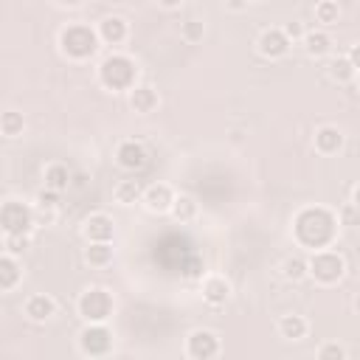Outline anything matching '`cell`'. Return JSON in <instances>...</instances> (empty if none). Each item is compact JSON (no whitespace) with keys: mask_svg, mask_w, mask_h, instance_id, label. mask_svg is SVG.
Segmentation results:
<instances>
[{"mask_svg":"<svg viewBox=\"0 0 360 360\" xmlns=\"http://www.w3.org/2000/svg\"><path fill=\"white\" fill-rule=\"evenodd\" d=\"M318 357H321V360H343V357H346V349L338 346V343H323V346L318 349Z\"/></svg>","mask_w":360,"mask_h":360,"instance_id":"cell-32","label":"cell"},{"mask_svg":"<svg viewBox=\"0 0 360 360\" xmlns=\"http://www.w3.org/2000/svg\"><path fill=\"white\" fill-rule=\"evenodd\" d=\"M352 205H354V208L360 211V186H357V188L352 191Z\"/></svg>","mask_w":360,"mask_h":360,"instance_id":"cell-39","label":"cell"},{"mask_svg":"<svg viewBox=\"0 0 360 360\" xmlns=\"http://www.w3.org/2000/svg\"><path fill=\"white\" fill-rule=\"evenodd\" d=\"M22 312H25L31 321L42 323V321H51V318L56 315V301H53L51 295H45V292H37V295L25 298V307H22Z\"/></svg>","mask_w":360,"mask_h":360,"instance_id":"cell-15","label":"cell"},{"mask_svg":"<svg viewBox=\"0 0 360 360\" xmlns=\"http://www.w3.org/2000/svg\"><path fill=\"white\" fill-rule=\"evenodd\" d=\"M284 34L290 37V42H295V39H304V34H307V31L301 28V22H295V20H292V22H287V25H284Z\"/></svg>","mask_w":360,"mask_h":360,"instance_id":"cell-34","label":"cell"},{"mask_svg":"<svg viewBox=\"0 0 360 360\" xmlns=\"http://www.w3.org/2000/svg\"><path fill=\"white\" fill-rule=\"evenodd\" d=\"M174 197H177V194L172 191V186H166V183H152V186L143 188L141 202H143L146 211H152V214H166V211H172Z\"/></svg>","mask_w":360,"mask_h":360,"instance_id":"cell-10","label":"cell"},{"mask_svg":"<svg viewBox=\"0 0 360 360\" xmlns=\"http://www.w3.org/2000/svg\"><path fill=\"white\" fill-rule=\"evenodd\" d=\"M59 3H62V6H79L82 0H59Z\"/></svg>","mask_w":360,"mask_h":360,"instance_id":"cell-40","label":"cell"},{"mask_svg":"<svg viewBox=\"0 0 360 360\" xmlns=\"http://www.w3.org/2000/svg\"><path fill=\"white\" fill-rule=\"evenodd\" d=\"M186 354L191 360H211L219 354V335L211 329H194L186 338Z\"/></svg>","mask_w":360,"mask_h":360,"instance_id":"cell-8","label":"cell"},{"mask_svg":"<svg viewBox=\"0 0 360 360\" xmlns=\"http://www.w3.org/2000/svg\"><path fill=\"white\" fill-rule=\"evenodd\" d=\"M82 233H84L87 242H112V236H115V222H112L107 214L98 211V214H90V217L84 219Z\"/></svg>","mask_w":360,"mask_h":360,"instance_id":"cell-11","label":"cell"},{"mask_svg":"<svg viewBox=\"0 0 360 360\" xmlns=\"http://www.w3.org/2000/svg\"><path fill=\"white\" fill-rule=\"evenodd\" d=\"M34 211H37V225H53L56 222V208H37L34 205Z\"/></svg>","mask_w":360,"mask_h":360,"instance_id":"cell-33","label":"cell"},{"mask_svg":"<svg viewBox=\"0 0 360 360\" xmlns=\"http://www.w3.org/2000/svg\"><path fill=\"white\" fill-rule=\"evenodd\" d=\"M22 129H25V118H22V112H17V110H6V112L0 115V132H3L6 138H17V135H22Z\"/></svg>","mask_w":360,"mask_h":360,"instance_id":"cell-25","label":"cell"},{"mask_svg":"<svg viewBox=\"0 0 360 360\" xmlns=\"http://www.w3.org/2000/svg\"><path fill=\"white\" fill-rule=\"evenodd\" d=\"M304 51L309 53V56H315V59H321V56H326L329 51H332V37L326 34V31H307L304 34Z\"/></svg>","mask_w":360,"mask_h":360,"instance_id":"cell-22","label":"cell"},{"mask_svg":"<svg viewBox=\"0 0 360 360\" xmlns=\"http://www.w3.org/2000/svg\"><path fill=\"white\" fill-rule=\"evenodd\" d=\"M248 3H250V0H225V6H228L231 11H242Z\"/></svg>","mask_w":360,"mask_h":360,"instance_id":"cell-37","label":"cell"},{"mask_svg":"<svg viewBox=\"0 0 360 360\" xmlns=\"http://www.w3.org/2000/svg\"><path fill=\"white\" fill-rule=\"evenodd\" d=\"M312 146L318 155H338L343 149V132L335 124H323L312 135Z\"/></svg>","mask_w":360,"mask_h":360,"instance_id":"cell-12","label":"cell"},{"mask_svg":"<svg viewBox=\"0 0 360 360\" xmlns=\"http://www.w3.org/2000/svg\"><path fill=\"white\" fill-rule=\"evenodd\" d=\"M115 163L127 172H138L146 166V149L138 141H121L115 149Z\"/></svg>","mask_w":360,"mask_h":360,"instance_id":"cell-13","label":"cell"},{"mask_svg":"<svg viewBox=\"0 0 360 360\" xmlns=\"http://www.w3.org/2000/svg\"><path fill=\"white\" fill-rule=\"evenodd\" d=\"M338 17H340V6L335 0H321L315 6V22L318 25H335Z\"/></svg>","mask_w":360,"mask_h":360,"instance_id":"cell-28","label":"cell"},{"mask_svg":"<svg viewBox=\"0 0 360 360\" xmlns=\"http://www.w3.org/2000/svg\"><path fill=\"white\" fill-rule=\"evenodd\" d=\"M42 180H45V188H53L62 194L70 186V169L65 163H48L42 172Z\"/></svg>","mask_w":360,"mask_h":360,"instance_id":"cell-19","label":"cell"},{"mask_svg":"<svg viewBox=\"0 0 360 360\" xmlns=\"http://www.w3.org/2000/svg\"><path fill=\"white\" fill-rule=\"evenodd\" d=\"M250 3H262V0H250Z\"/></svg>","mask_w":360,"mask_h":360,"instance_id":"cell-43","label":"cell"},{"mask_svg":"<svg viewBox=\"0 0 360 360\" xmlns=\"http://www.w3.org/2000/svg\"><path fill=\"white\" fill-rule=\"evenodd\" d=\"M354 309H357V312H360V292H357V295H354Z\"/></svg>","mask_w":360,"mask_h":360,"instance_id":"cell-41","label":"cell"},{"mask_svg":"<svg viewBox=\"0 0 360 360\" xmlns=\"http://www.w3.org/2000/svg\"><path fill=\"white\" fill-rule=\"evenodd\" d=\"M76 309H79V315L87 323H107V318L115 309V301H112V292L110 290H104V287H87L79 295Z\"/></svg>","mask_w":360,"mask_h":360,"instance_id":"cell-4","label":"cell"},{"mask_svg":"<svg viewBox=\"0 0 360 360\" xmlns=\"http://www.w3.org/2000/svg\"><path fill=\"white\" fill-rule=\"evenodd\" d=\"M307 332H309L307 318H301V315H281L278 318V335L284 340H301V338H307Z\"/></svg>","mask_w":360,"mask_h":360,"instance_id":"cell-21","label":"cell"},{"mask_svg":"<svg viewBox=\"0 0 360 360\" xmlns=\"http://www.w3.org/2000/svg\"><path fill=\"white\" fill-rule=\"evenodd\" d=\"M346 56H349V62H352V65H354V68L360 70V42H357V45H352Z\"/></svg>","mask_w":360,"mask_h":360,"instance_id":"cell-35","label":"cell"},{"mask_svg":"<svg viewBox=\"0 0 360 360\" xmlns=\"http://www.w3.org/2000/svg\"><path fill=\"white\" fill-rule=\"evenodd\" d=\"M160 104V98H158V90L155 87H149V84H135L132 90H129V107L135 110V112H152L155 107Z\"/></svg>","mask_w":360,"mask_h":360,"instance_id":"cell-17","label":"cell"},{"mask_svg":"<svg viewBox=\"0 0 360 360\" xmlns=\"http://www.w3.org/2000/svg\"><path fill=\"white\" fill-rule=\"evenodd\" d=\"M354 214H360V211H357L354 205H349V208L343 211V217H340V219H343V225H352V222H354Z\"/></svg>","mask_w":360,"mask_h":360,"instance_id":"cell-36","label":"cell"},{"mask_svg":"<svg viewBox=\"0 0 360 360\" xmlns=\"http://www.w3.org/2000/svg\"><path fill=\"white\" fill-rule=\"evenodd\" d=\"M354 82H357V90H360V70H357V76H354Z\"/></svg>","mask_w":360,"mask_h":360,"instance_id":"cell-42","label":"cell"},{"mask_svg":"<svg viewBox=\"0 0 360 360\" xmlns=\"http://www.w3.org/2000/svg\"><path fill=\"white\" fill-rule=\"evenodd\" d=\"M172 217L177 222H191L197 217V202L188 197V194H177L174 202H172Z\"/></svg>","mask_w":360,"mask_h":360,"instance_id":"cell-26","label":"cell"},{"mask_svg":"<svg viewBox=\"0 0 360 360\" xmlns=\"http://www.w3.org/2000/svg\"><path fill=\"white\" fill-rule=\"evenodd\" d=\"M98 42H101L98 31L84 22H68L59 31V51H62V56H68L73 62H84V59L96 56Z\"/></svg>","mask_w":360,"mask_h":360,"instance_id":"cell-2","label":"cell"},{"mask_svg":"<svg viewBox=\"0 0 360 360\" xmlns=\"http://www.w3.org/2000/svg\"><path fill=\"white\" fill-rule=\"evenodd\" d=\"M329 76H332L335 82L346 84V82H352V79L357 76V68L349 62V56H338V59L329 62Z\"/></svg>","mask_w":360,"mask_h":360,"instance_id":"cell-27","label":"cell"},{"mask_svg":"<svg viewBox=\"0 0 360 360\" xmlns=\"http://www.w3.org/2000/svg\"><path fill=\"white\" fill-rule=\"evenodd\" d=\"M112 256H115L112 242H87V248H84V262L90 267H107L112 262Z\"/></svg>","mask_w":360,"mask_h":360,"instance_id":"cell-20","label":"cell"},{"mask_svg":"<svg viewBox=\"0 0 360 360\" xmlns=\"http://www.w3.org/2000/svg\"><path fill=\"white\" fill-rule=\"evenodd\" d=\"M37 208H56L59 205V191H53V188H42L39 194H37V202H34Z\"/></svg>","mask_w":360,"mask_h":360,"instance_id":"cell-31","label":"cell"},{"mask_svg":"<svg viewBox=\"0 0 360 360\" xmlns=\"http://www.w3.org/2000/svg\"><path fill=\"white\" fill-rule=\"evenodd\" d=\"M112 197H115L118 205H132V202H138V200L143 197V188H141L138 180H121V183L115 186Z\"/></svg>","mask_w":360,"mask_h":360,"instance_id":"cell-23","label":"cell"},{"mask_svg":"<svg viewBox=\"0 0 360 360\" xmlns=\"http://www.w3.org/2000/svg\"><path fill=\"white\" fill-rule=\"evenodd\" d=\"M202 34H205V25L200 22V20H188V22H183V28H180V37L186 39V42H200L202 39Z\"/></svg>","mask_w":360,"mask_h":360,"instance_id":"cell-30","label":"cell"},{"mask_svg":"<svg viewBox=\"0 0 360 360\" xmlns=\"http://www.w3.org/2000/svg\"><path fill=\"white\" fill-rule=\"evenodd\" d=\"M20 278H22V267L17 264L14 253H6L3 250V256H0V290L3 292H11L20 284Z\"/></svg>","mask_w":360,"mask_h":360,"instance_id":"cell-18","label":"cell"},{"mask_svg":"<svg viewBox=\"0 0 360 360\" xmlns=\"http://www.w3.org/2000/svg\"><path fill=\"white\" fill-rule=\"evenodd\" d=\"M79 352L87 357H104L112 352V332L107 323H87L79 335Z\"/></svg>","mask_w":360,"mask_h":360,"instance_id":"cell-7","label":"cell"},{"mask_svg":"<svg viewBox=\"0 0 360 360\" xmlns=\"http://www.w3.org/2000/svg\"><path fill=\"white\" fill-rule=\"evenodd\" d=\"M98 82L112 90V93H121V90H132L138 84V65L132 56L127 53H110L101 59L98 65Z\"/></svg>","mask_w":360,"mask_h":360,"instance_id":"cell-3","label":"cell"},{"mask_svg":"<svg viewBox=\"0 0 360 360\" xmlns=\"http://www.w3.org/2000/svg\"><path fill=\"white\" fill-rule=\"evenodd\" d=\"M290 37L284 34V28H267L259 34L256 39V51L264 56V59H281L287 51H290Z\"/></svg>","mask_w":360,"mask_h":360,"instance_id":"cell-9","label":"cell"},{"mask_svg":"<svg viewBox=\"0 0 360 360\" xmlns=\"http://www.w3.org/2000/svg\"><path fill=\"white\" fill-rule=\"evenodd\" d=\"M98 37H101V42L104 45H121L127 37H129V25H127V20L124 17H118V14H110V17H104L101 22H98Z\"/></svg>","mask_w":360,"mask_h":360,"instance_id":"cell-14","label":"cell"},{"mask_svg":"<svg viewBox=\"0 0 360 360\" xmlns=\"http://www.w3.org/2000/svg\"><path fill=\"white\" fill-rule=\"evenodd\" d=\"M3 233H31L37 228V211L20 200H6L0 208Z\"/></svg>","mask_w":360,"mask_h":360,"instance_id":"cell-6","label":"cell"},{"mask_svg":"<svg viewBox=\"0 0 360 360\" xmlns=\"http://www.w3.org/2000/svg\"><path fill=\"white\" fill-rule=\"evenodd\" d=\"M338 225L340 219L323 208V205H309L301 208L292 219V236L301 248L307 250H321V248H332L335 236H338Z\"/></svg>","mask_w":360,"mask_h":360,"instance_id":"cell-1","label":"cell"},{"mask_svg":"<svg viewBox=\"0 0 360 360\" xmlns=\"http://www.w3.org/2000/svg\"><path fill=\"white\" fill-rule=\"evenodd\" d=\"M281 276H284L287 281H301L304 276H309L307 259H304V256H287V259L281 262Z\"/></svg>","mask_w":360,"mask_h":360,"instance_id":"cell-24","label":"cell"},{"mask_svg":"<svg viewBox=\"0 0 360 360\" xmlns=\"http://www.w3.org/2000/svg\"><path fill=\"white\" fill-rule=\"evenodd\" d=\"M309 264V276L318 281V284H338L346 273V262L338 250L332 248H321V250H312V256L307 259Z\"/></svg>","mask_w":360,"mask_h":360,"instance_id":"cell-5","label":"cell"},{"mask_svg":"<svg viewBox=\"0 0 360 360\" xmlns=\"http://www.w3.org/2000/svg\"><path fill=\"white\" fill-rule=\"evenodd\" d=\"M158 3H160L163 8H177V6L183 3V0H158Z\"/></svg>","mask_w":360,"mask_h":360,"instance_id":"cell-38","label":"cell"},{"mask_svg":"<svg viewBox=\"0 0 360 360\" xmlns=\"http://www.w3.org/2000/svg\"><path fill=\"white\" fill-rule=\"evenodd\" d=\"M231 298V281L222 276H208L202 281V301L211 307H222Z\"/></svg>","mask_w":360,"mask_h":360,"instance_id":"cell-16","label":"cell"},{"mask_svg":"<svg viewBox=\"0 0 360 360\" xmlns=\"http://www.w3.org/2000/svg\"><path fill=\"white\" fill-rule=\"evenodd\" d=\"M28 233H3V248H6V253H25L28 250Z\"/></svg>","mask_w":360,"mask_h":360,"instance_id":"cell-29","label":"cell"}]
</instances>
